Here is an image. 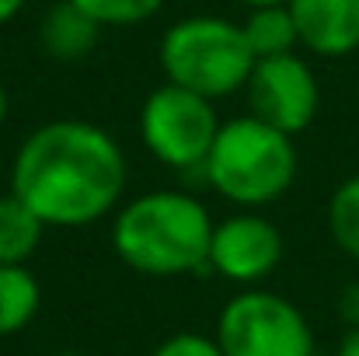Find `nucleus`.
<instances>
[{"instance_id":"1","label":"nucleus","mask_w":359,"mask_h":356,"mask_svg":"<svg viewBox=\"0 0 359 356\" xmlns=\"http://www.w3.org/2000/svg\"><path fill=\"white\" fill-rule=\"evenodd\" d=\"M126 189L119 143L95 122L56 119L25 136L11 168V192L46 228H88L109 217Z\"/></svg>"},{"instance_id":"18","label":"nucleus","mask_w":359,"mask_h":356,"mask_svg":"<svg viewBox=\"0 0 359 356\" xmlns=\"http://www.w3.org/2000/svg\"><path fill=\"white\" fill-rule=\"evenodd\" d=\"M335 356H359V329H349L339 343V353Z\"/></svg>"},{"instance_id":"12","label":"nucleus","mask_w":359,"mask_h":356,"mask_svg":"<svg viewBox=\"0 0 359 356\" xmlns=\"http://www.w3.org/2000/svg\"><path fill=\"white\" fill-rule=\"evenodd\" d=\"M42 290L28 265H0V339L18 336L39 315Z\"/></svg>"},{"instance_id":"13","label":"nucleus","mask_w":359,"mask_h":356,"mask_svg":"<svg viewBox=\"0 0 359 356\" xmlns=\"http://www.w3.org/2000/svg\"><path fill=\"white\" fill-rule=\"evenodd\" d=\"M42 231L46 224L28 203H21L14 192L0 196V265H25L35 255Z\"/></svg>"},{"instance_id":"9","label":"nucleus","mask_w":359,"mask_h":356,"mask_svg":"<svg viewBox=\"0 0 359 356\" xmlns=\"http://www.w3.org/2000/svg\"><path fill=\"white\" fill-rule=\"evenodd\" d=\"M300 46L314 56H349L359 49V0H286Z\"/></svg>"},{"instance_id":"15","label":"nucleus","mask_w":359,"mask_h":356,"mask_svg":"<svg viewBox=\"0 0 359 356\" xmlns=\"http://www.w3.org/2000/svg\"><path fill=\"white\" fill-rule=\"evenodd\" d=\"M70 4L81 7L88 18H95L102 28L140 25L164 7V0H70Z\"/></svg>"},{"instance_id":"10","label":"nucleus","mask_w":359,"mask_h":356,"mask_svg":"<svg viewBox=\"0 0 359 356\" xmlns=\"http://www.w3.org/2000/svg\"><path fill=\"white\" fill-rule=\"evenodd\" d=\"M98 32H102V25L95 18H88L81 7H74L70 0H60L42 18V46L60 63L84 60L98 46Z\"/></svg>"},{"instance_id":"3","label":"nucleus","mask_w":359,"mask_h":356,"mask_svg":"<svg viewBox=\"0 0 359 356\" xmlns=\"http://www.w3.org/2000/svg\"><path fill=\"white\" fill-rule=\"evenodd\" d=\"M203 171L224 199L241 210H258L293 185L297 147L290 133L255 116H241L220 126Z\"/></svg>"},{"instance_id":"17","label":"nucleus","mask_w":359,"mask_h":356,"mask_svg":"<svg viewBox=\"0 0 359 356\" xmlns=\"http://www.w3.org/2000/svg\"><path fill=\"white\" fill-rule=\"evenodd\" d=\"M339 315L349 329H359V283H349L339 294Z\"/></svg>"},{"instance_id":"21","label":"nucleus","mask_w":359,"mask_h":356,"mask_svg":"<svg viewBox=\"0 0 359 356\" xmlns=\"http://www.w3.org/2000/svg\"><path fill=\"white\" fill-rule=\"evenodd\" d=\"M238 4H248V7H262V4H286V0H238Z\"/></svg>"},{"instance_id":"2","label":"nucleus","mask_w":359,"mask_h":356,"mask_svg":"<svg viewBox=\"0 0 359 356\" xmlns=\"http://www.w3.org/2000/svg\"><path fill=\"white\" fill-rule=\"evenodd\" d=\"M213 217L189 196L157 189L136 196L116 213L112 248L122 262L143 276H182L210 262Z\"/></svg>"},{"instance_id":"4","label":"nucleus","mask_w":359,"mask_h":356,"mask_svg":"<svg viewBox=\"0 0 359 356\" xmlns=\"http://www.w3.org/2000/svg\"><path fill=\"white\" fill-rule=\"evenodd\" d=\"M157 56L171 84L189 88L210 102L241 91L258 63L241 25L217 14L175 21L164 32Z\"/></svg>"},{"instance_id":"14","label":"nucleus","mask_w":359,"mask_h":356,"mask_svg":"<svg viewBox=\"0 0 359 356\" xmlns=\"http://www.w3.org/2000/svg\"><path fill=\"white\" fill-rule=\"evenodd\" d=\"M328 231L335 244L359 262V175L346 178L328 199Z\"/></svg>"},{"instance_id":"5","label":"nucleus","mask_w":359,"mask_h":356,"mask_svg":"<svg viewBox=\"0 0 359 356\" xmlns=\"http://www.w3.org/2000/svg\"><path fill=\"white\" fill-rule=\"evenodd\" d=\"M217 346L224 356H314V332L304 311L272 294L244 290L217 318Z\"/></svg>"},{"instance_id":"6","label":"nucleus","mask_w":359,"mask_h":356,"mask_svg":"<svg viewBox=\"0 0 359 356\" xmlns=\"http://www.w3.org/2000/svg\"><path fill=\"white\" fill-rule=\"evenodd\" d=\"M220 126L224 122L217 119L210 98L171 81L150 91L140 109V136L168 168H203Z\"/></svg>"},{"instance_id":"20","label":"nucleus","mask_w":359,"mask_h":356,"mask_svg":"<svg viewBox=\"0 0 359 356\" xmlns=\"http://www.w3.org/2000/svg\"><path fill=\"white\" fill-rule=\"evenodd\" d=\"M7 105H11V102H7V91H4V88H0V122H4V119H7Z\"/></svg>"},{"instance_id":"19","label":"nucleus","mask_w":359,"mask_h":356,"mask_svg":"<svg viewBox=\"0 0 359 356\" xmlns=\"http://www.w3.org/2000/svg\"><path fill=\"white\" fill-rule=\"evenodd\" d=\"M25 4H28V0H0V25L14 21V18L25 11Z\"/></svg>"},{"instance_id":"7","label":"nucleus","mask_w":359,"mask_h":356,"mask_svg":"<svg viewBox=\"0 0 359 356\" xmlns=\"http://www.w3.org/2000/svg\"><path fill=\"white\" fill-rule=\"evenodd\" d=\"M244 91H248L251 116L290 133V136L307 129L321 105L318 77L297 53L258 60Z\"/></svg>"},{"instance_id":"11","label":"nucleus","mask_w":359,"mask_h":356,"mask_svg":"<svg viewBox=\"0 0 359 356\" xmlns=\"http://www.w3.org/2000/svg\"><path fill=\"white\" fill-rule=\"evenodd\" d=\"M255 60H269V56H286L300 46V35H297V25H293V14H290V4H262V7H251V14L244 18L241 25Z\"/></svg>"},{"instance_id":"8","label":"nucleus","mask_w":359,"mask_h":356,"mask_svg":"<svg viewBox=\"0 0 359 356\" xmlns=\"http://www.w3.org/2000/svg\"><path fill=\"white\" fill-rule=\"evenodd\" d=\"M283 262V235L272 220L255 210H241L234 217L213 224L210 237V269L234 283H258Z\"/></svg>"},{"instance_id":"16","label":"nucleus","mask_w":359,"mask_h":356,"mask_svg":"<svg viewBox=\"0 0 359 356\" xmlns=\"http://www.w3.org/2000/svg\"><path fill=\"white\" fill-rule=\"evenodd\" d=\"M150 356H224L217 339L199 336V332H178L171 339H164Z\"/></svg>"},{"instance_id":"22","label":"nucleus","mask_w":359,"mask_h":356,"mask_svg":"<svg viewBox=\"0 0 359 356\" xmlns=\"http://www.w3.org/2000/svg\"><path fill=\"white\" fill-rule=\"evenodd\" d=\"M56 356H81V353H56Z\"/></svg>"}]
</instances>
